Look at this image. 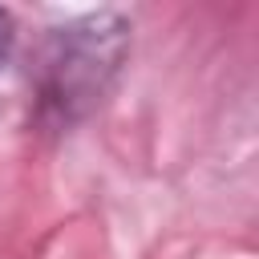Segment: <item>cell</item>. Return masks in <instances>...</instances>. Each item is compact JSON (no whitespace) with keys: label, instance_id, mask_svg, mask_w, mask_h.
I'll use <instances>...</instances> for the list:
<instances>
[{"label":"cell","instance_id":"2","mask_svg":"<svg viewBox=\"0 0 259 259\" xmlns=\"http://www.w3.org/2000/svg\"><path fill=\"white\" fill-rule=\"evenodd\" d=\"M8 49H12V16H8L4 8H0V65H4Z\"/></svg>","mask_w":259,"mask_h":259},{"label":"cell","instance_id":"1","mask_svg":"<svg viewBox=\"0 0 259 259\" xmlns=\"http://www.w3.org/2000/svg\"><path fill=\"white\" fill-rule=\"evenodd\" d=\"M125 53L130 24L117 12H93L57 28L45 45L36 73L40 117L53 125H73L77 117H85L113 85Z\"/></svg>","mask_w":259,"mask_h":259}]
</instances>
